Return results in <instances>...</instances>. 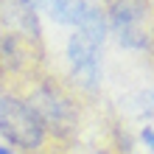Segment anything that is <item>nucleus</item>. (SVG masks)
I'll use <instances>...</instances> for the list:
<instances>
[{"label":"nucleus","mask_w":154,"mask_h":154,"mask_svg":"<svg viewBox=\"0 0 154 154\" xmlns=\"http://www.w3.org/2000/svg\"><path fill=\"white\" fill-rule=\"evenodd\" d=\"M0 134L20 149H39L45 140V126L31 104L14 95H0Z\"/></svg>","instance_id":"obj_1"},{"label":"nucleus","mask_w":154,"mask_h":154,"mask_svg":"<svg viewBox=\"0 0 154 154\" xmlns=\"http://www.w3.org/2000/svg\"><path fill=\"white\" fill-rule=\"evenodd\" d=\"M143 6L137 0H115L112 3V25L121 34V42L126 45H146V34H143Z\"/></svg>","instance_id":"obj_5"},{"label":"nucleus","mask_w":154,"mask_h":154,"mask_svg":"<svg viewBox=\"0 0 154 154\" xmlns=\"http://www.w3.org/2000/svg\"><path fill=\"white\" fill-rule=\"evenodd\" d=\"M31 109L39 115V121H42L45 129L51 126V129L67 132L70 123H73V106H70L56 90H51V87H42L39 93L31 98Z\"/></svg>","instance_id":"obj_2"},{"label":"nucleus","mask_w":154,"mask_h":154,"mask_svg":"<svg viewBox=\"0 0 154 154\" xmlns=\"http://www.w3.org/2000/svg\"><path fill=\"white\" fill-rule=\"evenodd\" d=\"M98 48L101 45L84 37L81 31H76L67 42V56H70V65H73V73L84 87H93L98 79Z\"/></svg>","instance_id":"obj_3"},{"label":"nucleus","mask_w":154,"mask_h":154,"mask_svg":"<svg viewBox=\"0 0 154 154\" xmlns=\"http://www.w3.org/2000/svg\"><path fill=\"white\" fill-rule=\"evenodd\" d=\"M0 154H11V149H6V146H0Z\"/></svg>","instance_id":"obj_7"},{"label":"nucleus","mask_w":154,"mask_h":154,"mask_svg":"<svg viewBox=\"0 0 154 154\" xmlns=\"http://www.w3.org/2000/svg\"><path fill=\"white\" fill-rule=\"evenodd\" d=\"M0 23L8 34H17L23 39L39 37V23L34 14V0H0Z\"/></svg>","instance_id":"obj_4"},{"label":"nucleus","mask_w":154,"mask_h":154,"mask_svg":"<svg viewBox=\"0 0 154 154\" xmlns=\"http://www.w3.org/2000/svg\"><path fill=\"white\" fill-rule=\"evenodd\" d=\"M143 140H146V146H151V129H143Z\"/></svg>","instance_id":"obj_6"}]
</instances>
